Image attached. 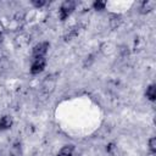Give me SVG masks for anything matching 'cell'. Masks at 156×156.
Instances as JSON below:
<instances>
[{"instance_id":"cell-3","label":"cell","mask_w":156,"mask_h":156,"mask_svg":"<svg viewBox=\"0 0 156 156\" xmlns=\"http://www.w3.org/2000/svg\"><path fill=\"white\" fill-rule=\"evenodd\" d=\"M46 66V58L45 57H38V58H33L32 66H30V73L32 74H39L44 71Z\"/></svg>"},{"instance_id":"cell-11","label":"cell","mask_w":156,"mask_h":156,"mask_svg":"<svg viewBox=\"0 0 156 156\" xmlns=\"http://www.w3.org/2000/svg\"><path fill=\"white\" fill-rule=\"evenodd\" d=\"M45 4H46V1H45V0H32V5H33L34 7H37V9L43 7Z\"/></svg>"},{"instance_id":"cell-5","label":"cell","mask_w":156,"mask_h":156,"mask_svg":"<svg viewBox=\"0 0 156 156\" xmlns=\"http://www.w3.org/2000/svg\"><path fill=\"white\" fill-rule=\"evenodd\" d=\"M13 124V119L10 115H5L0 118V130H7L12 127Z\"/></svg>"},{"instance_id":"cell-8","label":"cell","mask_w":156,"mask_h":156,"mask_svg":"<svg viewBox=\"0 0 156 156\" xmlns=\"http://www.w3.org/2000/svg\"><path fill=\"white\" fill-rule=\"evenodd\" d=\"M74 146L73 145H65L57 154V156H74Z\"/></svg>"},{"instance_id":"cell-6","label":"cell","mask_w":156,"mask_h":156,"mask_svg":"<svg viewBox=\"0 0 156 156\" xmlns=\"http://www.w3.org/2000/svg\"><path fill=\"white\" fill-rule=\"evenodd\" d=\"M154 7H155V2H154V1H149V0H146V1H143V2H141L139 10H140V13L145 15V13L151 12V11L154 10Z\"/></svg>"},{"instance_id":"cell-14","label":"cell","mask_w":156,"mask_h":156,"mask_svg":"<svg viewBox=\"0 0 156 156\" xmlns=\"http://www.w3.org/2000/svg\"><path fill=\"white\" fill-rule=\"evenodd\" d=\"M0 156H1V154H0Z\"/></svg>"},{"instance_id":"cell-4","label":"cell","mask_w":156,"mask_h":156,"mask_svg":"<svg viewBox=\"0 0 156 156\" xmlns=\"http://www.w3.org/2000/svg\"><path fill=\"white\" fill-rule=\"evenodd\" d=\"M54 87H55V78L52 77H46L43 82V85H41V91L48 95L50 94L52 90H54Z\"/></svg>"},{"instance_id":"cell-2","label":"cell","mask_w":156,"mask_h":156,"mask_svg":"<svg viewBox=\"0 0 156 156\" xmlns=\"http://www.w3.org/2000/svg\"><path fill=\"white\" fill-rule=\"evenodd\" d=\"M49 48H50V44L48 41H41V43H38L37 45H34L33 49H32V56H33V58L45 57Z\"/></svg>"},{"instance_id":"cell-9","label":"cell","mask_w":156,"mask_h":156,"mask_svg":"<svg viewBox=\"0 0 156 156\" xmlns=\"http://www.w3.org/2000/svg\"><path fill=\"white\" fill-rule=\"evenodd\" d=\"M93 7H94V10H96V11H101V10H104V9L106 7V1H101V0L94 1V2H93Z\"/></svg>"},{"instance_id":"cell-13","label":"cell","mask_w":156,"mask_h":156,"mask_svg":"<svg viewBox=\"0 0 156 156\" xmlns=\"http://www.w3.org/2000/svg\"><path fill=\"white\" fill-rule=\"evenodd\" d=\"M1 57H2V54H1V50H0V60H1Z\"/></svg>"},{"instance_id":"cell-10","label":"cell","mask_w":156,"mask_h":156,"mask_svg":"<svg viewBox=\"0 0 156 156\" xmlns=\"http://www.w3.org/2000/svg\"><path fill=\"white\" fill-rule=\"evenodd\" d=\"M149 150H150V152L152 155L156 154V138L155 136L149 139Z\"/></svg>"},{"instance_id":"cell-7","label":"cell","mask_w":156,"mask_h":156,"mask_svg":"<svg viewBox=\"0 0 156 156\" xmlns=\"http://www.w3.org/2000/svg\"><path fill=\"white\" fill-rule=\"evenodd\" d=\"M145 96H146L150 101H155V100H156V85H155V84H150V85L146 88Z\"/></svg>"},{"instance_id":"cell-12","label":"cell","mask_w":156,"mask_h":156,"mask_svg":"<svg viewBox=\"0 0 156 156\" xmlns=\"http://www.w3.org/2000/svg\"><path fill=\"white\" fill-rule=\"evenodd\" d=\"M2 32H4V26L0 23V41H1V39H2Z\"/></svg>"},{"instance_id":"cell-1","label":"cell","mask_w":156,"mask_h":156,"mask_svg":"<svg viewBox=\"0 0 156 156\" xmlns=\"http://www.w3.org/2000/svg\"><path fill=\"white\" fill-rule=\"evenodd\" d=\"M74 9H76V2L73 0L63 1L60 6V10H58V18L61 21H66L71 16V13L74 11Z\"/></svg>"}]
</instances>
